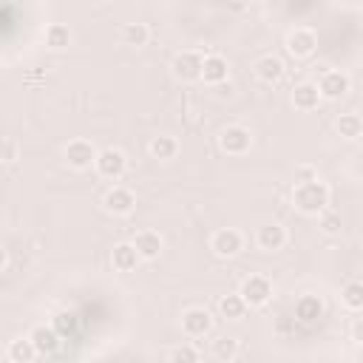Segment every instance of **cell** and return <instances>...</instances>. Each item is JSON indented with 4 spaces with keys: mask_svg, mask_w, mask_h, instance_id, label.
Masks as SVG:
<instances>
[{
    "mask_svg": "<svg viewBox=\"0 0 363 363\" xmlns=\"http://www.w3.org/2000/svg\"><path fill=\"white\" fill-rule=\"evenodd\" d=\"M329 204V187L315 179V182H303L292 187V207L303 216H320Z\"/></svg>",
    "mask_w": 363,
    "mask_h": 363,
    "instance_id": "cell-1",
    "label": "cell"
},
{
    "mask_svg": "<svg viewBox=\"0 0 363 363\" xmlns=\"http://www.w3.org/2000/svg\"><path fill=\"white\" fill-rule=\"evenodd\" d=\"M238 295L247 306H264L272 298V281L267 275H247L238 286Z\"/></svg>",
    "mask_w": 363,
    "mask_h": 363,
    "instance_id": "cell-2",
    "label": "cell"
},
{
    "mask_svg": "<svg viewBox=\"0 0 363 363\" xmlns=\"http://www.w3.org/2000/svg\"><path fill=\"white\" fill-rule=\"evenodd\" d=\"M315 85H318L320 99H340V96H346V94H349L352 79H349V74H346V71L326 68V71H320V82H315Z\"/></svg>",
    "mask_w": 363,
    "mask_h": 363,
    "instance_id": "cell-3",
    "label": "cell"
},
{
    "mask_svg": "<svg viewBox=\"0 0 363 363\" xmlns=\"http://www.w3.org/2000/svg\"><path fill=\"white\" fill-rule=\"evenodd\" d=\"M218 147L230 156H241L252 147V133L244 128V125H227L221 133H218Z\"/></svg>",
    "mask_w": 363,
    "mask_h": 363,
    "instance_id": "cell-4",
    "label": "cell"
},
{
    "mask_svg": "<svg viewBox=\"0 0 363 363\" xmlns=\"http://www.w3.org/2000/svg\"><path fill=\"white\" fill-rule=\"evenodd\" d=\"M94 167L102 179H119L128 167V156L119 150V147H102L96 150V159H94Z\"/></svg>",
    "mask_w": 363,
    "mask_h": 363,
    "instance_id": "cell-5",
    "label": "cell"
},
{
    "mask_svg": "<svg viewBox=\"0 0 363 363\" xmlns=\"http://www.w3.org/2000/svg\"><path fill=\"white\" fill-rule=\"evenodd\" d=\"M210 250H213L218 258H235V255L244 250V235H241L235 227H221V230L213 233Z\"/></svg>",
    "mask_w": 363,
    "mask_h": 363,
    "instance_id": "cell-6",
    "label": "cell"
},
{
    "mask_svg": "<svg viewBox=\"0 0 363 363\" xmlns=\"http://www.w3.org/2000/svg\"><path fill=\"white\" fill-rule=\"evenodd\" d=\"M213 329V315L204 306H187L182 312V332L187 337H204Z\"/></svg>",
    "mask_w": 363,
    "mask_h": 363,
    "instance_id": "cell-7",
    "label": "cell"
},
{
    "mask_svg": "<svg viewBox=\"0 0 363 363\" xmlns=\"http://www.w3.org/2000/svg\"><path fill=\"white\" fill-rule=\"evenodd\" d=\"M62 156H65V162H68L74 170H85V167L94 164L96 147H94V142H88V139H71V142L62 147Z\"/></svg>",
    "mask_w": 363,
    "mask_h": 363,
    "instance_id": "cell-8",
    "label": "cell"
},
{
    "mask_svg": "<svg viewBox=\"0 0 363 363\" xmlns=\"http://www.w3.org/2000/svg\"><path fill=\"white\" fill-rule=\"evenodd\" d=\"M318 48V34L312 31V28H306V26H295L289 34H286V51L292 54V57H309L312 51Z\"/></svg>",
    "mask_w": 363,
    "mask_h": 363,
    "instance_id": "cell-9",
    "label": "cell"
},
{
    "mask_svg": "<svg viewBox=\"0 0 363 363\" xmlns=\"http://www.w3.org/2000/svg\"><path fill=\"white\" fill-rule=\"evenodd\" d=\"M201 62H204V54L199 51H179L173 57V74L184 82H193V79H201Z\"/></svg>",
    "mask_w": 363,
    "mask_h": 363,
    "instance_id": "cell-10",
    "label": "cell"
},
{
    "mask_svg": "<svg viewBox=\"0 0 363 363\" xmlns=\"http://www.w3.org/2000/svg\"><path fill=\"white\" fill-rule=\"evenodd\" d=\"M130 244H133L139 261H153V258H159V252H162V247H164V241H162V235H159L156 230H139Z\"/></svg>",
    "mask_w": 363,
    "mask_h": 363,
    "instance_id": "cell-11",
    "label": "cell"
},
{
    "mask_svg": "<svg viewBox=\"0 0 363 363\" xmlns=\"http://www.w3.org/2000/svg\"><path fill=\"white\" fill-rule=\"evenodd\" d=\"M102 204H105V210L113 213V216H128V213H133V207H136V196H133V190H128V187H111V190L105 193Z\"/></svg>",
    "mask_w": 363,
    "mask_h": 363,
    "instance_id": "cell-12",
    "label": "cell"
},
{
    "mask_svg": "<svg viewBox=\"0 0 363 363\" xmlns=\"http://www.w3.org/2000/svg\"><path fill=\"white\" fill-rule=\"evenodd\" d=\"M28 340H31V346H34L37 354H54V352L60 349V335L51 329V323H48V326H45V323H37V326L28 332Z\"/></svg>",
    "mask_w": 363,
    "mask_h": 363,
    "instance_id": "cell-13",
    "label": "cell"
},
{
    "mask_svg": "<svg viewBox=\"0 0 363 363\" xmlns=\"http://www.w3.org/2000/svg\"><path fill=\"white\" fill-rule=\"evenodd\" d=\"M230 77V65L221 54H204V62H201V79L207 85H218Z\"/></svg>",
    "mask_w": 363,
    "mask_h": 363,
    "instance_id": "cell-14",
    "label": "cell"
},
{
    "mask_svg": "<svg viewBox=\"0 0 363 363\" xmlns=\"http://www.w3.org/2000/svg\"><path fill=\"white\" fill-rule=\"evenodd\" d=\"M255 241H258V247H261L264 252H275V250H281V247L286 244V230H284L278 221H269V224L258 227Z\"/></svg>",
    "mask_w": 363,
    "mask_h": 363,
    "instance_id": "cell-15",
    "label": "cell"
},
{
    "mask_svg": "<svg viewBox=\"0 0 363 363\" xmlns=\"http://www.w3.org/2000/svg\"><path fill=\"white\" fill-rule=\"evenodd\" d=\"M252 68H255V77H258L261 82H267V85H272V82H278V79L284 77V60L275 57V54L258 57Z\"/></svg>",
    "mask_w": 363,
    "mask_h": 363,
    "instance_id": "cell-16",
    "label": "cell"
},
{
    "mask_svg": "<svg viewBox=\"0 0 363 363\" xmlns=\"http://www.w3.org/2000/svg\"><path fill=\"white\" fill-rule=\"evenodd\" d=\"M295 318L301 323H306V326L309 323H318L323 318V301L318 295H301L295 301Z\"/></svg>",
    "mask_w": 363,
    "mask_h": 363,
    "instance_id": "cell-17",
    "label": "cell"
},
{
    "mask_svg": "<svg viewBox=\"0 0 363 363\" xmlns=\"http://www.w3.org/2000/svg\"><path fill=\"white\" fill-rule=\"evenodd\" d=\"M111 264H113V269H119V272H133V269L139 267V255H136L133 244H130V241L113 244V250H111Z\"/></svg>",
    "mask_w": 363,
    "mask_h": 363,
    "instance_id": "cell-18",
    "label": "cell"
},
{
    "mask_svg": "<svg viewBox=\"0 0 363 363\" xmlns=\"http://www.w3.org/2000/svg\"><path fill=\"white\" fill-rule=\"evenodd\" d=\"M292 105L298 111H315L320 105V94H318V85L315 82H298L292 88Z\"/></svg>",
    "mask_w": 363,
    "mask_h": 363,
    "instance_id": "cell-19",
    "label": "cell"
},
{
    "mask_svg": "<svg viewBox=\"0 0 363 363\" xmlns=\"http://www.w3.org/2000/svg\"><path fill=\"white\" fill-rule=\"evenodd\" d=\"M335 130H337L343 139H349V142L360 139V136H363V119H360V113H354V111L340 113V116L335 119Z\"/></svg>",
    "mask_w": 363,
    "mask_h": 363,
    "instance_id": "cell-20",
    "label": "cell"
},
{
    "mask_svg": "<svg viewBox=\"0 0 363 363\" xmlns=\"http://www.w3.org/2000/svg\"><path fill=\"white\" fill-rule=\"evenodd\" d=\"M147 150H150V156H153V159H159V162H170V159L179 153V142H176V136L159 133V136H153V139H150Z\"/></svg>",
    "mask_w": 363,
    "mask_h": 363,
    "instance_id": "cell-21",
    "label": "cell"
},
{
    "mask_svg": "<svg viewBox=\"0 0 363 363\" xmlns=\"http://www.w3.org/2000/svg\"><path fill=\"white\" fill-rule=\"evenodd\" d=\"M244 312H247V303L241 301L238 292H230V295L218 298V315L224 320H238V318H244Z\"/></svg>",
    "mask_w": 363,
    "mask_h": 363,
    "instance_id": "cell-22",
    "label": "cell"
},
{
    "mask_svg": "<svg viewBox=\"0 0 363 363\" xmlns=\"http://www.w3.org/2000/svg\"><path fill=\"white\" fill-rule=\"evenodd\" d=\"M51 329H54L60 337H71V335H77V332H79V315H77L74 309H62V312H57V315H54Z\"/></svg>",
    "mask_w": 363,
    "mask_h": 363,
    "instance_id": "cell-23",
    "label": "cell"
},
{
    "mask_svg": "<svg viewBox=\"0 0 363 363\" xmlns=\"http://www.w3.org/2000/svg\"><path fill=\"white\" fill-rule=\"evenodd\" d=\"M340 303L349 309V312H360L363 309V284L357 278L346 281L343 289H340Z\"/></svg>",
    "mask_w": 363,
    "mask_h": 363,
    "instance_id": "cell-24",
    "label": "cell"
},
{
    "mask_svg": "<svg viewBox=\"0 0 363 363\" xmlns=\"http://www.w3.org/2000/svg\"><path fill=\"white\" fill-rule=\"evenodd\" d=\"M213 357H216V360H224V363L235 360V357H238V337H233V335L216 337V340H213Z\"/></svg>",
    "mask_w": 363,
    "mask_h": 363,
    "instance_id": "cell-25",
    "label": "cell"
},
{
    "mask_svg": "<svg viewBox=\"0 0 363 363\" xmlns=\"http://www.w3.org/2000/svg\"><path fill=\"white\" fill-rule=\"evenodd\" d=\"M34 354H37V352H34L28 335H26V337H14V340L9 343V360H11V363H31Z\"/></svg>",
    "mask_w": 363,
    "mask_h": 363,
    "instance_id": "cell-26",
    "label": "cell"
},
{
    "mask_svg": "<svg viewBox=\"0 0 363 363\" xmlns=\"http://www.w3.org/2000/svg\"><path fill=\"white\" fill-rule=\"evenodd\" d=\"M68 43H71V28L68 26H62V23H51L48 28H45V45L48 48H68Z\"/></svg>",
    "mask_w": 363,
    "mask_h": 363,
    "instance_id": "cell-27",
    "label": "cell"
},
{
    "mask_svg": "<svg viewBox=\"0 0 363 363\" xmlns=\"http://www.w3.org/2000/svg\"><path fill=\"white\" fill-rule=\"evenodd\" d=\"M147 37H150V28L145 26V23H125V28H122V43L125 45H145L147 43Z\"/></svg>",
    "mask_w": 363,
    "mask_h": 363,
    "instance_id": "cell-28",
    "label": "cell"
},
{
    "mask_svg": "<svg viewBox=\"0 0 363 363\" xmlns=\"http://www.w3.org/2000/svg\"><path fill=\"white\" fill-rule=\"evenodd\" d=\"M167 363H199V349L193 343H179L170 349Z\"/></svg>",
    "mask_w": 363,
    "mask_h": 363,
    "instance_id": "cell-29",
    "label": "cell"
},
{
    "mask_svg": "<svg viewBox=\"0 0 363 363\" xmlns=\"http://www.w3.org/2000/svg\"><path fill=\"white\" fill-rule=\"evenodd\" d=\"M318 224H320V230H323L326 235H337V233L343 230V218H340V213H335V210H323Z\"/></svg>",
    "mask_w": 363,
    "mask_h": 363,
    "instance_id": "cell-30",
    "label": "cell"
},
{
    "mask_svg": "<svg viewBox=\"0 0 363 363\" xmlns=\"http://www.w3.org/2000/svg\"><path fill=\"white\" fill-rule=\"evenodd\" d=\"M318 179V170L312 167V164H301L298 170H295V184H303V182H315Z\"/></svg>",
    "mask_w": 363,
    "mask_h": 363,
    "instance_id": "cell-31",
    "label": "cell"
},
{
    "mask_svg": "<svg viewBox=\"0 0 363 363\" xmlns=\"http://www.w3.org/2000/svg\"><path fill=\"white\" fill-rule=\"evenodd\" d=\"M17 159V145L11 139L0 142V162H14Z\"/></svg>",
    "mask_w": 363,
    "mask_h": 363,
    "instance_id": "cell-32",
    "label": "cell"
},
{
    "mask_svg": "<svg viewBox=\"0 0 363 363\" xmlns=\"http://www.w3.org/2000/svg\"><path fill=\"white\" fill-rule=\"evenodd\" d=\"M3 267H6V247L0 244V269H3Z\"/></svg>",
    "mask_w": 363,
    "mask_h": 363,
    "instance_id": "cell-33",
    "label": "cell"
}]
</instances>
